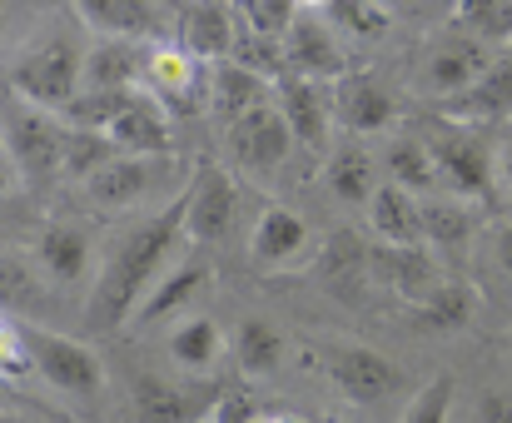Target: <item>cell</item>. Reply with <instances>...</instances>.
Wrapping results in <instances>:
<instances>
[{"label":"cell","mask_w":512,"mask_h":423,"mask_svg":"<svg viewBox=\"0 0 512 423\" xmlns=\"http://www.w3.org/2000/svg\"><path fill=\"white\" fill-rule=\"evenodd\" d=\"M189 244L184 234V190L174 195L170 210L135 219L105 254L95 284H90V304H85V329L90 334H115L120 324H130L140 314V304L160 289V279L174 269V254Z\"/></svg>","instance_id":"cell-1"},{"label":"cell","mask_w":512,"mask_h":423,"mask_svg":"<svg viewBox=\"0 0 512 423\" xmlns=\"http://www.w3.org/2000/svg\"><path fill=\"white\" fill-rule=\"evenodd\" d=\"M10 85H15V100L50 110V115H65L85 90V50L70 35H45L40 45H30L15 60Z\"/></svg>","instance_id":"cell-2"},{"label":"cell","mask_w":512,"mask_h":423,"mask_svg":"<svg viewBox=\"0 0 512 423\" xmlns=\"http://www.w3.org/2000/svg\"><path fill=\"white\" fill-rule=\"evenodd\" d=\"M428 150H433V165L443 175V185L458 195V200H488L493 185H498V150L478 135V125H458V120H443L433 125V135H423Z\"/></svg>","instance_id":"cell-3"},{"label":"cell","mask_w":512,"mask_h":423,"mask_svg":"<svg viewBox=\"0 0 512 423\" xmlns=\"http://www.w3.org/2000/svg\"><path fill=\"white\" fill-rule=\"evenodd\" d=\"M25 344H30L35 379H45L55 394H65V399H95L105 389V359L85 339H70V334L45 329V324H25Z\"/></svg>","instance_id":"cell-4"},{"label":"cell","mask_w":512,"mask_h":423,"mask_svg":"<svg viewBox=\"0 0 512 423\" xmlns=\"http://www.w3.org/2000/svg\"><path fill=\"white\" fill-rule=\"evenodd\" d=\"M493 60H498V55H493L488 45H478L473 35L453 30V35L428 40V50H423L418 70H413V85H418L423 100H443V110H448L453 100H463V95L483 80V70H488Z\"/></svg>","instance_id":"cell-5"},{"label":"cell","mask_w":512,"mask_h":423,"mask_svg":"<svg viewBox=\"0 0 512 423\" xmlns=\"http://www.w3.org/2000/svg\"><path fill=\"white\" fill-rule=\"evenodd\" d=\"M65 145H70V125L60 115L35 110L25 100H5V150L20 175L30 180L65 175Z\"/></svg>","instance_id":"cell-6"},{"label":"cell","mask_w":512,"mask_h":423,"mask_svg":"<svg viewBox=\"0 0 512 423\" xmlns=\"http://www.w3.org/2000/svg\"><path fill=\"white\" fill-rule=\"evenodd\" d=\"M239 224V185L224 165H194L184 180V234L189 244H224Z\"/></svg>","instance_id":"cell-7"},{"label":"cell","mask_w":512,"mask_h":423,"mask_svg":"<svg viewBox=\"0 0 512 423\" xmlns=\"http://www.w3.org/2000/svg\"><path fill=\"white\" fill-rule=\"evenodd\" d=\"M294 145L299 140H294V130H289V120H284V110L274 100L229 125V160L244 175H254V180H274L289 165V150Z\"/></svg>","instance_id":"cell-8"},{"label":"cell","mask_w":512,"mask_h":423,"mask_svg":"<svg viewBox=\"0 0 512 423\" xmlns=\"http://www.w3.org/2000/svg\"><path fill=\"white\" fill-rule=\"evenodd\" d=\"M140 90L155 95L174 120H179V115H199V110L209 105V65H199V60L184 55L179 45H150Z\"/></svg>","instance_id":"cell-9"},{"label":"cell","mask_w":512,"mask_h":423,"mask_svg":"<svg viewBox=\"0 0 512 423\" xmlns=\"http://www.w3.org/2000/svg\"><path fill=\"white\" fill-rule=\"evenodd\" d=\"M284 70L299 80H334L339 85L348 75V50L343 35L319 15V5H304V15L294 20V30L284 35Z\"/></svg>","instance_id":"cell-10"},{"label":"cell","mask_w":512,"mask_h":423,"mask_svg":"<svg viewBox=\"0 0 512 423\" xmlns=\"http://www.w3.org/2000/svg\"><path fill=\"white\" fill-rule=\"evenodd\" d=\"M319 354V369L334 379L343 399L353 404H378L398 389V369L393 359H383L378 349H363V344H314Z\"/></svg>","instance_id":"cell-11"},{"label":"cell","mask_w":512,"mask_h":423,"mask_svg":"<svg viewBox=\"0 0 512 423\" xmlns=\"http://www.w3.org/2000/svg\"><path fill=\"white\" fill-rule=\"evenodd\" d=\"M174 165L170 160H145V155H120L115 165H105L100 175H90L85 180V200L95 205V210L105 214H125V210H140L150 195H155V185L170 175Z\"/></svg>","instance_id":"cell-12"},{"label":"cell","mask_w":512,"mask_h":423,"mask_svg":"<svg viewBox=\"0 0 512 423\" xmlns=\"http://www.w3.org/2000/svg\"><path fill=\"white\" fill-rule=\"evenodd\" d=\"M224 389L214 384H179L165 374H145L135 384V423H204Z\"/></svg>","instance_id":"cell-13"},{"label":"cell","mask_w":512,"mask_h":423,"mask_svg":"<svg viewBox=\"0 0 512 423\" xmlns=\"http://www.w3.org/2000/svg\"><path fill=\"white\" fill-rule=\"evenodd\" d=\"M398 115H403V105L378 75H343L334 85V120L348 130V140L383 135L398 125Z\"/></svg>","instance_id":"cell-14"},{"label":"cell","mask_w":512,"mask_h":423,"mask_svg":"<svg viewBox=\"0 0 512 423\" xmlns=\"http://www.w3.org/2000/svg\"><path fill=\"white\" fill-rule=\"evenodd\" d=\"M174 45H179L184 55H194L199 65H224V60H234V55H239V15H234V5H219V0L184 5V10H179Z\"/></svg>","instance_id":"cell-15"},{"label":"cell","mask_w":512,"mask_h":423,"mask_svg":"<svg viewBox=\"0 0 512 423\" xmlns=\"http://www.w3.org/2000/svg\"><path fill=\"white\" fill-rule=\"evenodd\" d=\"M373 279L383 289H393L398 299H408V309H423L453 274H443L438 254L423 244V249H378L373 254Z\"/></svg>","instance_id":"cell-16"},{"label":"cell","mask_w":512,"mask_h":423,"mask_svg":"<svg viewBox=\"0 0 512 423\" xmlns=\"http://www.w3.org/2000/svg\"><path fill=\"white\" fill-rule=\"evenodd\" d=\"M174 115L155 100V95H145V90H135L130 95V105L115 115V125L105 130L110 140H115V150L120 155H145V160H170V130Z\"/></svg>","instance_id":"cell-17"},{"label":"cell","mask_w":512,"mask_h":423,"mask_svg":"<svg viewBox=\"0 0 512 423\" xmlns=\"http://www.w3.org/2000/svg\"><path fill=\"white\" fill-rule=\"evenodd\" d=\"M304 254H309V224L294 210L269 205V210L254 219V234H249V259H254V269L279 274V269H294Z\"/></svg>","instance_id":"cell-18"},{"label":"cell","mask_w":512,"mask_h":423,"mask_svg":"<svg viewBox=\"0 0 512 423\" xmlns=\"http://www.w3.org/2000/svg\"><path fill=\"white\" fill-rule=\"evenodd\" d=\"M274 105L284 110V120H289V130H294V140L304 145V150H314V155H324L329 150V120H334V95H324L314 80H299V75H284L279 85H274Z\"/></svg>","instance_id":"cell-19"},{"label":"cell","mask_w":512,"mask_h":423,"mask_svg":"<svg viewBox=\"0 0 512 423\" xmlns=\"http://www.w3.org/2000/svg\"><path fill=\"white\" fill-rule=\"evenodd\" d=\"M368 229L378 234L383 249H423V244H428V229H423V200L383 180L378 195L368 200Z\"/></svg>","instance_id":"cell-20"},{"label":"cell","mask_w":512,"mask_h":423,"mask_svg":"<svg viewBox=\"0 0 512 423\" xmlns=\"http://www.w3.org/2000/svg\"><path fill=\"white\" fill-rule=\"evenodd\" d=\"M75 15L95 30V35H105V40H130V45H145L155 30H160V5H150V0H80L75 5Z\"/></svg>","instance_id":"cell-21"},{"label":"cell","mask_w":512,"mask_h":423,"mask_svg":"<svg viewBox=\"0 0 512 423\" xmlns=\"http://www.w3.org/2000/svg\"><path fill=\"white\" fill-rule=\"evenodd\" d=\"M269 85L259 70H249L244 60H224V65H209V105L234 125L244 115H254L259 105H269Z\"/></svg>","instance_id":"cell-22"},{"label":"cell","mask_w":512,"mask_h":423,"mask_svg":"<svg viewBox=\"0 0 512 423\" xmlns=\"http://www.w3.org/2000/svg\"><path fill=\"white\" fill-rule=\"evenodd\" d=\"M443 115L458 120V125H493V120H508L512 115V55H498V60L483 70V80H478L463 100H453Z\"/></svg>","instance_id":"cell-23"},{"label":"cell","mask_w":512,"mask_h":423,"mask_svg":"<svg viewBox=\"0 0 512 423\" xmlns=\"http://www.w3.org/2000/svg\"><path fill=\"white\" fill-rule=\"evenodd\" d=\"M229 349H234V344L224 339V329H219L214 319H204V314L170 324V339H165V354H170L184 374H209Z\"/></svg>","instance_id":"cell-24"},{"label":"cell","mask_w":512,"mask_h":423,"mask_svg":"<svg viewBox=\"0 0 512 423\" xmlns=\"http://www.w3.org/2000/svg\"><path fill=\"white\" fill-rule=\"evenodd\" d=\"M145 55H150V45L100 40L85 55V90H135L145 80Z\"/></svg>","instance_id":"cell-25"},{"label":"cell","mask_w":512,"mask_h":423,"mask_svg":"<svg viewBox=\"0 0 512 423\" xmlns=\"http://www.w3.org/2000/svg\"><path fill=\"white\" fill-rule=\"evenodd\" d=\"M35 259L40 269L55 279V284H80L85 269H90V234L80 224H45L40 229V244H35Z\"/></svg>","instance_id":"cell-26"},{"label":"cell","mask_w":512,"mask_h":423,"mask_svg":"<svg viewBox=\"0 0 512 423\" xmlns=\"http://www.w3.org/2000/svg\"><path fill=\"white\" fill-rule=\"evenodd\" d=\"M209 284H214V274H209L204 264H194V259H189V264H174L170 274L160 279V289H155V294L140 304V314H135L130 324H135V329L165 324V319H174L179 309H189V304H194V299H199Z\"/></svg>","instance_id":"cell-27"},{"label":"cell","mask_w":512,"mask_h":423,"mask_svg":"<svg viewBox=\"0 0 512 423\" xmlns=\"http://www.w3.org/2000/svg\"><path fill=\"white\" fill-rule=\"evenodd\" d=\"M324 180H329L334 200H343V205H363L368 210V200L378 195V165H373V155L358 140H343V145L329 150Z\"/></svg>","instance_id":"cell-28"},{"label":"cell","mask_w":512,"mask_h":423,"mask_svg":"<svg viewBox=\"0 0 512 423\" xmlns=\"http://www.w3.org/2000/svg\"><path fill=\"white\" fill-rule=\"evenodd\" d=\"M383 170H388V185L408 190V195H433L443 190V175L433 165V150L423 135H393L388 150H383Z\"/></svg>","instance_id":"cell-29"},{"label":"cell","mask_w":512,"mask_h":423,"mask_svg":"<svg viewBox=\"0 0 512 423\" xmlns=\"http://www.w3.org/2000/svg\"><path fill=\"white\" fill-rule=\"evenodd\" d=\"M319 269H324V279H329V289L339 294V299H358V289H368V279H373V254L368 249H358V239L353 234H334L329 244H324V254H319Z\"/></svg>","instance_id":"cell-30"},{"label":"cell","mask_w":512,"mask_h":423,"mask_svg":"<svg viewBox=\"0 0 512 423\" xmlns=\"http://www.w3.org/2000/svg\"><path fill=\"white\" fill-rule=\"evenodd\" d=\"M234 364L244 379H264L284 364V334L264 319H244L234 329Z\"/></svg>","instance_id":"cell-31"},{"label":"cell","mask_w":512,"mask_h":423,"mask_svg":"<svg viewBox=\"0 0 512 423\" xmlns=\"http://www.w3.org/2000/svg\"><path fill=\"white\" fill-rule=\"evenodd\" d=\"M234 15H239V30L244 35L269 40V45H284V35L294 30V20L304 15V5H294V0H244V5H234Z\"/></svg>","instance_id":"cell-32"},{"label":"cell","mask_w":512,"mask_h":423,"mask_svg":"<svg viewBox=\"0 0 512 423\" xmlns=\"http://www.w3.org/2000/svg\"><path fill=\"white\" fill-rule=\"evenodd\" d=\"M319 15L348 40H378L393 20V10L378 0H329V5H319Z\"/></svg>","instance_id":"cell-33"},{"label":"cell","mask_w":512,"mask_h":423,"mask_svg":"<svg viewBox=\"0 0 512 423\" xmlns=\"http://www.w3.org/2000/svg\"><path fill=\"white\" fill-rule=\"evenodd\" d=\"M458 30L473 35L478 45H512V0H463Z\"/></svg>","instance_id":"cell-34"},{"label":"cell","mask_w":512,"mask_h":423,"mask_svg":"<svg viewBox=\"0 0 512 423\" xmlns=\"http://www.w3.org/2000/svg\"><path fill=\"white\" fill-rule=\"evenodd\" d=\"M45 304V284L40 274L15 259V254H0V309L5 314H25V309H40Z\"/></svg>","instance_id":"cell-35"},{"label":"cell","mask_w":512,"mask_h":423,"mask_svg":"<svg viewBox=\"0 0 512 423\" xmlns=\"http://www.w3.org/2000/svg\"><path fill=\"white\" fill-rule=\"evenodd\" d=\"M120 150L110 135H95V130H70V145H65V175H75L80 185L90 175H100L105 165H115Z\"/></svg>","instance_id":"cell-36"},{"label":"cell","mask_w":512,"mask_h":423,"mask_svg":"<svg viewBox=\"0 0 512 423\" xmlns=\"http://www.w3.org/2000/svg\"><path fill=\"white\" fill-rule=\"evenodd\" d=\"M473 309H478V299H473V289L463 284V279H448L423 309H413L423 324H433V329H463L468 319H473Z\"/></svg>","instance_id":"cell-37"},{"label":"cell","mask_w":512,"mask_h":423,"mask_svg":"<svg viewBox=\"0 0 512 423\" xmlns=\"http://www.w3.org/2000/svg\"><path fill=\"white\" fill-rule=\"evenodd\" d=\"M423 229H428V249H463L473 234V219L458 200H428L423 205Z\"/></svg>","instance_id":"cell-38"},{"label":"cell","mask_w":512,"mask_h":423,"mask_svg":"<svg viewBox=\"0 0 512 423\" xmlns=\"http://www.w3.org/2000/svg\"><path fill=\"white\" fill-rule=\"evenodd\" d=\"M453 379H428L418 394H413V404L403 409V419L398 423H448L453 414Z\"/></svg>","instance_id":"cell-39"},{"label":"cell","mask_w":512,"mask_h":423,"mask_svg":"<svg viewBox=\"0 0 512 423\" xmlns=\"http://www.w3.org/2000/svg\"><path fill=\"white\" fill-rule=\"evenodd\" d=\"M30 374H35V364H30V344H25V324L10 319V324L0 329V379H5V384H20V379H30Z\"/></svg>","instance_id":"cell-40"},{"label":"cell","mask_w":512,"mask_h":423,"mask_svg":"<svg viewBox=\"0 0 512 423\" xmlns=\"http://www.w3.org/2000/svg\"><path fill=\"white\" fill-rule=\"evenodd\" d=\"M254 419H259V409H254V399L239 394V389H224V399H219L214 414H209V423H254Z\"/></svg>","instance_id":"cell-41"},{"label":"cell","mask_w":512,"mask_h":423,"mask_svg":"<svg viewBox=\"0 0 512 423\" xmlns=\"http://www.w3.org/2000/svg\"><path fill=\"white\" fill-rule=\"evenodd\" d=\"M473 423H512V389H488L473 404Z\"/></svg>","instance_id":"cell-42"},{"label":"cell","mask_w":512,"mask_h":423,"mask_svg":"<svg viewBox=\"0 0 512 423\" xmlns=\"http://www.w3.org/2000/svg\"><path fill=\"white\" fill-rule=\"evenodd\" d=\"M493 259L503 264V274L512 279V219H503V224H493Z\"/></svg>","instance_id":"cell-43"},{"label":"cell","mask_w":512,"mask_h":423,"mask_svg":"<svg viewBox=\"0 0 512 423\" xmlns=\"http://www.w3.org/2000/svg\"><path fill=\"white\" fill-rule=\"evenodd\" d=\"M498 180H503V190L512 195V140L498 150Z\"/></svg>","instance_id":"cell-44"},{"label":"cell","mask_w":512,"mask_h":423,"mask_svg":"<svg viewBox=\"0 0 512 423\" xmlns=\"http://www.w3.org/2000/svg\"><path fill=\"white\" fill-rule=\"evenodd\" d=\"M0 423H50L40 414H20V409H0Z\"/></svg>","instance_id":"cell-45"},{"label":"cell","mask_w":512,"mask_h":423,"mask_svg":"<svg viewBox=\"0 0 512 423\" xmlns=\"http://www.w3.org/2000/svg\"><path fill=\"white\" fill-rule=\"evenodd\" d=\"M0 180H10V150L0 145Z\"/></svg>","instance_id":"cell-46"},{"label":"cell","mask_w":512,"mask_h":423,"mask_svg":"<svg viewBox=\"0 0 512 423\" xmlns=\"http://www.w3.org/2000/svg\"><path fill=\"white\" fill-rule=\"evenodd\" d=\"M279 423H314V419H304V414H279Z\"/></svg>","instance_id":"cell-47"},{"label":"cell","mask_w":512,"mask_h":423,"mask_svg":"<svg viewBox=\"0 0 512 423\" xmlns=\"http://www.w3.org/2000/svg\"><path fill=\"white\" fill-rule=\"evenodd\" d=\"M5 25H10V5H0V30H5Z\"/></svg>","instance_id":"cell-48"},{"label":"cell","mask_w":512,"mask_h":423,"mask_svg":"<svg viewBox=\"0 0 512 423\" xmlns=\"http://www.w3.org/2000/svg\"><path fill=\"white\" fill-rule=\"evenodd\" d=\"M254 423H279V419H274V414H259V419H254Z\"/></svg>","instance_id":"cell-49"},{"label":"cell","mask_w":512,"mask_h":423,"mask_svg":"<svg viewBox=\"0 0 512 423\" xmlns=\"http://www.w3.org/2000/svg\"><path fill=\"white\" fill-rule=\"evenodd\" d=\"M5 324H10V314H5V309H0V329H5Z\"/></svg>","instance_id":"cell-50"},{"label":"cell","mask_w":512,"mask_h":423,"mask_svg":"<svg viewBox=\"0 0 512 423\" xmlns=\"http://www.w3.org/2000/svg\"><path fill=\"white\" fill-rule=\"evenodd\" d=\"M0 190H5V180H0Z\"/></svg>","instance_id":"cell-51"}]
</instances>
